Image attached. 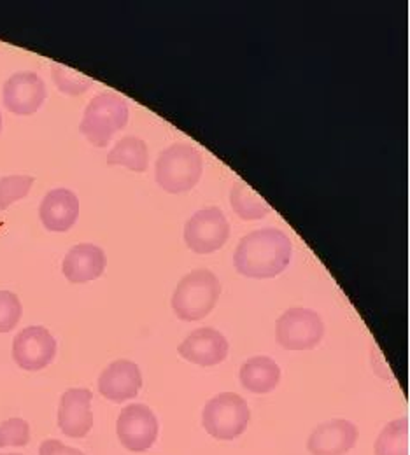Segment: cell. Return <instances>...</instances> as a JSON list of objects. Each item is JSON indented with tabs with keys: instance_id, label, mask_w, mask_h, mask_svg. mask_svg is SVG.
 Listing matches in <instances>:
<instances>
[{
	"instance_id": "12",
	"label": "cell",
	"mask_w": 410,
	"mask_h": 455,
	"mask_svg": "<svg viewBox=\"0 0 410 455\" xmlns=\"http://www.w3.org/2000/svg\"><path fill=\"white\" fill-rule=\"evenodd\" d=\"M93 395L90 389H68L61 395L59 406L60 431L68 438H84L93 427Z\"/></svg>"
},
{
	"instance_id": "26",
	"label": "cell",
	"mask_w": 410,
	"mask_h": 455,
	"mask_svg": "<svg viewBox=\"0 0 410 455\" xmlns=\"http://www.w3.org/2000/svg\"><path fill=\"white\" fill-rule=\"evenodd\" d=\"M0 132H2V114H0Z\"/></svg>"
},
{
	"instance_id": "21",
	"label": "cell",
	"mask_w": 410,
	"mask_h": 455,
	"mask_svg": "<svg viewBox=\"0 0 410 455\" xmlns=\"http://www.w3.org/2000/svg\"><path fill=\"white\" fill-rule=\"evenodd\" d=\"M53 81L57 84L61 93L70 95V97H77L86 93L92 86H93V79L86 77L61 63H53V70H52Z\"/></svg>"
},
{
	"instance_id": "16",
	"label": "cell",
	"mask_w": 410,
	"mask_h": 455,
	"mask_svg": "<svg viewBox=\"0 0 410 455\" xmlns=\"http://www.w3.org/2000/svg\"><path fill=\"white\" fill-rule=\"evenodd\" d=\"M39 218L50 231H68L79 218L77 195L65 188L52 189L39 205Z\"/></svg>"
},
{
	"instance_id": "13",
	"label": "cell",
	"mask_w": 410,
	"mask_h": 455,
	"mask_svg": "<svg viewBox=\"0 0 410 455\" xmlns=\"http://www.w3.org/2000/svg\"><path fill=\"white\" fill-rule=\"evenodd\" d=\"M358 427L346 419H332L319 424L307 440L310 455H344L358 442Z\"/></svg>"
},
{
	"instance_id": "19",
	"label": "cell",
	"mask_w": 410,
	"mask_h": 455,
	"mask_svg": "<svg viewBox=\"0 0 410 455\" xmlns=\"http://www.w3.org/2000/svg\"><path fill=\"white\" fill-rule=\"evenodd\" d=\"M230 204L235 214L244 221H256L270 214V205L251 186L237 180L230 193Z\"/></svg>"
},
{
	"instance_id": "8",
	"label": "cell",
	"mask_w": 410,
	"mask_h": 455,
	"mask_svg": "<svg viewBox=\"0 0 410 455\" xmlns=\"http://www.w3.org/2000/svg\"><path fill=\"white\" fill-rule=\"evenodd\" d=\"M160 424L153 410L142 403H133L119 411L117 435L121 445L130 452L149 451L158 438Z\"/></svg>"
},
{
	"instance_id": "18",
	"label": "cell",
	"mask_w": 410,
	"mask_h": 455,
	"mask_svg": "<svg viewBox=\"0 0 410 455\" xmlns=\"http://www.w3.org/2000/svg\"><path fill=\"white\" fill-rule=\"evenodd\" d=\"M149 153L148 144L139 137H123L117 142V146L108 155L109 167H126L132 172L148 171Z\"/></svg>"
},
{
	"instance_id": "1",
	"label": "cell",
	"mask_w": 410,
	"mask_h": 455,
	"mask_svg": "<svg viewBox=\"0 0 410 455\" xmlns=\"http://www.w3.org/2000/svg\"><path fill=\"white\" fill-rule=\"evenodd\" d=\"M293 254L290 236L277 228L247 233L237 245L235 270L249 279H272L283 274Z\"/></svg>"
},
{
	"instance_id": "23",
	"label": "cell",
	"mask_w": 410,
	"mask_h": 455,
	"mask_svg": "<svg viewBox=\"0 0 410 455\" xmlns=\"http://www.w3.org/2000/svg\"><path fill=\"white\" fill-rule=\"evenodd\" d=\"M30 442V426L27 420L12 417L0 424V449L25 447Z\"/></svg>"
},
{
	"instance_id": "10",
	"label": "cell",
	"mask_w": 410,
	"mask_h": 455,
	"mask_svg": "<svg viewBox=\"0 0 410 455\" xmlns=\"http://www.w3.org/2000/svg\"><path fill=\"white\" fill-rule=\"evenodd\" d=\"M4 108L16 116H32L41 109L48 97L46 83L36 72L23 70L12 74L2 90Z\"/></svg>"
},
{
	"instance_id": "9",
	"label": "cell",
	"mask_w": 410,
	"mask_h": 455,
	"mask_svg": "<svg viewBox=\"0 0 410 455\" xmlns=\"http://www.w3.org/2000/svg\"><path fill=\"white\" fill-rule=\"evenodd\" d=\"M57 340L43 326L21 330L12 341V359L25 371H39L50 366L57 355Z\"/></svg>"
},
{
	"instance_id": "24",
	"label": "cell",
	"mask_w": 410,
	"mask_h": 455,
	"mask_svg": "<svg viewBox=\"0 0 410 455\" xmlns=\"http://www.w3.org/2000/svg\"><path fill=\"white\" fill-rule=\"evenodd\" d=\"M23 314L20 298L11 291H0V333L12 331Z\"/></svg>"
},
{
	"instance_id": "11",
	"label": "cell",
	"mask_w": 410,
	"mask_h": 455,
	"mask_svg": "<svg viewBox=\"0 0 410 455\" xmlns=\"http://www.w3.org/2000/svg\"><path fill=\"white\" fill-rule=\"evenodd\" d=\"M229 350V340L214 328L195 330L177 347V352L182 359L205 368L221 364L227 359Z\"/></svg>"
},
{
	"instance_id": "6",
	"label": "cell",
	"mask_w": 410,
	"mask_h": 455,
	"mask_svg": "<svg viewBox=\"0 0 410 455\" xmlns=\"http://www.w3.org/2000/svg\"><path fill=\"white\" fill-rule=\"evenodd\" d=\"M323 337L325 323L310 308H288L276 323V340L286 350H310Z\"/></svg>"
},
{
	"instance_id": "25",
	"label": "cell",
	"mask_w": 410,
	"mask_h": 455,
	"mask_svg": "<svg viewBox=\"0 0 410 455\" xmlns=\"http://www.w3.org/2000/svg\"><path fill=\"white\" fill-rule=\"evenodd\" d=\"M39 455H84L77 449L67 447L65 443H61L60 440H46L41 443L39 447Z\"/></svg>"
},
{
	"instance_id": "7",
	"label": "cell",
	"mask_w": 410,
	"mask_h": 455,
	"mask_svg": "<svg viewBox=\"0 0 410 455\" xmlns=\"http://www.w3.org/2000/svg\"><path fill=\"white\" fill-rule=\"evenodd\" d=\"M230 236V223L218 207L195 212L184 225V242L195 254H213L221 249Z\"/></svg>"
},
{
	"instance_id": "22",
	"label": "cell",
	"mask_w": 410,
	"mask_h": 455,
	"mask_svg": "<svg viewBox=\"0 0 410 455\" xmlns=\"http://www.w3.org/2000/svg\"><path fill=\"white\" fill-rule=\"evenodd\" d=\"M32 175H7L0 177V211L9 209L14 202L23 200L32 186H34Z\"/></svg>"
},
{
	"instance_id": "3",
	"label": "cell",
	"mask_w": 410,
	"mask_h": 455,
	"mask_svg": "<svg viewBox=\"0 0 410 455\" xmlns=\"http://www.w3.org/2000/svg\"><path fill=\"white\" fill-rule=\"evenodd\" d=\"M128 117L130 111L126 100L117 93L104 92L93 97L86 106L79 132L95 148H106L113 135L126 126Z\"/></svg>"
},
{
	"instance_id": "27",
	"label": "cell",
	"mask_w": 410,
	"mask_h": 455,
	"mask_svg": "<svg viewBox=\"0 0 410 455\" xmlns=\"http://www.w3.org/2000/svg\"><path fill=\"white\" fill-rule=\"evenodd\" d=\"M0 455H21V454H0Z\"/></svg>"
},
{
	"instance_id": "17",
	"label": "cell",
	"mask_w": 410,
	"mask_h": 455,
	"mask_svg": "<svg viewBox=\"0 0 410 455\" xmlns=\"http://www.w3.org/2000/svg\"><path fill=\"white\" fill-rule=\"evenodd\" d=\"M238 377L245 391L253 395H269L279 386L281 368L272 357L256 355L240 366Z\"/></svg>"
},
{
	"instance_id": "4",
	"label": "cell",
	"mask_w": 410,
	"mask_h": 455,
	"mask_svg": "<svg viewBox=\"0 0 410 455\" xmlns=\"http://www.w3.org/2000/svg\"><path fill=\"white\" fill-rule=\"evenodd\" d=\"M204 172L202 155L189 144H173L157 160V182L167 193L179 195L193 189Z\"/></svg>"
},
{
	"instance_id": "15",
	"label": "cell",
	"mask_w": 410,
	"mask_h": 455,
	"mask_svg": "<svg viewBox=\"0 0 410 455\" xmlns=\"http://www.w3.org/2000/svg\"><path fill=\"white\" fill-rule=\"evenodd\" d=\"M106 252L93 243L74 245L61 263L65 279L72 284H84L99 279L106 272Z\"/></svg>"
},
{
	"instance_id": "20",
	"label": "cell",
	"mask_w": 410,
	"mask_h": 455,
	"mask_svg": "<svg viewBox=\"0 0 410 455\" xmlns=\"http://www.w3.org/2000/svg\"><path fill=\"white\" fill-rule=\"evenodd\" d=\"M374 452L375 455H409V419L402 417L386 424L375 440Z\"/></svg>"
},
{
	"instance_id": "14",
	"label": "cell",
	"mask_w": 410,
	"mask_h": 455,
	"mask_svg": "<svg viewBox=\"0 0 410 455\" xmlns=\"http://www.w3.org/2000/svg\"><path fill=\"white\" fill-rule=\"evenodd\" d=\"M142 387V373L133 361L117 359L99 377V393L113 403L133 399Z\"/></svg>"
},
{
	"instance_id": "5",
	"label": "cell",
	"mask_w": 410,
	"mask_h": 455,
	"mask_svg": "<svg viewBox=\"0 0 410 455\" xmlns=\"http://www.w3.org/2000/svg\"><path fill=\"white\" fill-rule=\"evenodd\" d=\"M251 419L247 401L237 393H221L207 401L202 411L204 429L216 440L232 442L244 435Z\"/></svg>"
},
{
	"instance_id": "2",
	"label": "cell",
	"mask_w": 410,
	"mask_h": 455,
	"mask_svg": "<svg viewBox=\"0 0 410 455\" xmlns=\"http://www.w3.org/2000/svg\"><path fill=\"white\" fill-rule=\"evenodd\" d=\"M221 294V283L211 270H193L181 279L173 294V310L186 323L207 317Z\"/></svg>"
}]
</instances>
